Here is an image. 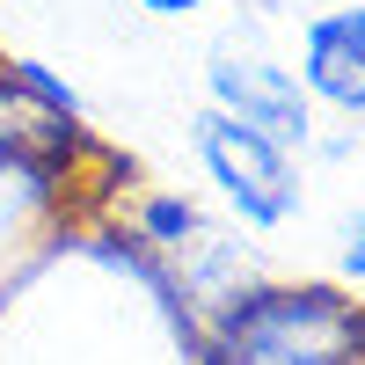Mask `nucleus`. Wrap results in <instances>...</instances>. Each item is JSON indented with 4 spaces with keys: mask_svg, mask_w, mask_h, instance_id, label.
<instances>
[{
    "mask_svg": "<svg viewBox=\"0 0 365 365\" xmlns=\"http://www.w3.org/2000/svg\"><path fill=\"white\" fill-rule=\"evenodd\" d=\"M197 365H365V307L329 285L249 292L220 307Z\"/></svg>",
    "mask_w": 365,
    "mask_h": 365,
    "instance_id": "1",
    "label": "nucleus"
},
{
    "mask_svg": "<svg viewBox=\"0 0 365 365\" xmlns=\"http://www.w3.org/2000/svg\"><path fill=\"white\" fill-rule=\"evenodd\" d=\"M197 161L205 175L220 182V197L241 212L249 227H285L299 212V175H292V154L278 139H263L256 125H241L212 103L197 117Z\"/></svg>",
    "mask_w": 365,
    "mask_h": 365,
    "instance_id": "2",
    "label": "nucleus"
},
{
    "mask_svg": "<svg viewBox=\"0 0 365 365\" xmlns=\"http://www.w3.org/2000/svg\"><path fill=\"white\" fill-rule=\"evenodd\" d=\"M205 81H212V103H220L227 117L256 125L263 139H278L285 154H292V146H307L314 110H307V88H299V73L270 66V58H256V51H220Z\"/></svg>",
    "mask_w": 365,
    "mask_h": 365,
    "instance_id": "3",
    "label": "nucleus"
},
{
    "mask_svg": "<svg viewBox=\"0 0 365 365\" xmlns=\"http://www.w3.org/2000/svg\"><path fill=\"white\" fill-rule=\"evenodd\" d=\"M81 154H88L81 117L44 110L37 96H22V88L0 73V168H22L37 182H58V175H73Z\"/></svg>",
    "mask_w": 365,
    "mask_h": 365,
    "instance_id": "4",
    "label": "nucleus"
},
{
    "mask_svg": "<svg viewBox=\"0 0 365 365\" xmlns=\"http://www.w3.org/2000/svg\"><path fill=\"white\" fill-rule=\"evenodd\" d=\"M299 88L307 103L365 110V8H329L299 29Z\"/></svg>",
    "mask_w": 365,
    "mask_h": 365,
    "instance_id": "5",
    "label": "nucleus"
},
{
    "mask_svg": "<svg viewBox=\"0 0 365 365\" xmlns=\"http://www.w3.org/2000/svg\"><path fill=\"white\" fill-rule=\"evenodd\" d=\"M132 241H146V249H161V256H182V249H197V241H205V220H197L190 197H146Z\"/></svg>",
    "mask_w": 365,
    "mask_h": 365,
    "instance_id": "6",
    "label": "nucleus"
},
{
    "mask_svg": "<svg viewBox=\"0 0 365 365\" xmlns=\"http://www.w3.org/2000/svg\"><path fill=\"white\" fill-rule=\"evenodd\" d=\"M0 73H8V81L22 88V96H37L44 110H58V117H81V96H73V88H66V81H58V73L44 66V58H0Z\"/></svg>",
    "mask_w": 365,
    "mask_h": 365,
    "instance_id": "7",
    "label": "nucleus"
},
{
    "mask_svg": "<svg viewBox=\"0 0 365 365\" xmlns=\"http://www.w3.org/2000/svg\"><path fill=\"white\" fill-rule=\"evenodd\" d=\"M344 270L365 285V212H358V220H351V234H344Z\"/></svg>",
    "mask_w": 365,
    "mask_h": 365,
    "instance_id": "8",
    "label": "nucleus"
},
{
    "mask_svg": "<svg viewBox=\"0 0 365 365\" xmlns=\"http://www.w3.org/2000/svg\"><path fill=\"white\" fill-rule=\"evenodd\" d=\"M139 8H146V15H168V22H175V15H197L205 0H139Z\"/></svg>",
    "mask_w": 365,
    "mask_h": 365,
    "instance_id": "9",
    "label": "nucleus"
}]
</instances>
